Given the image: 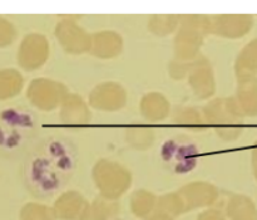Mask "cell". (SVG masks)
Listing matches in <instances>:
<instances>
[{
  "instance_id": "1",
  "label": "cell",
  "mask_w": 257,
  "mask_h": 220,
  "mask_svg": "<svg viewBox=\"0 0 257 220\" xmlns=\"http://www.w3.org/2000/svg\"><path fill=\"white\" fill-rule=\"evenodd\" d=\"M34 160V170H39L40 180L55 189L64 184L75 170L77 151L67 138H48Z\"/></svg>"
}]
</instances>
